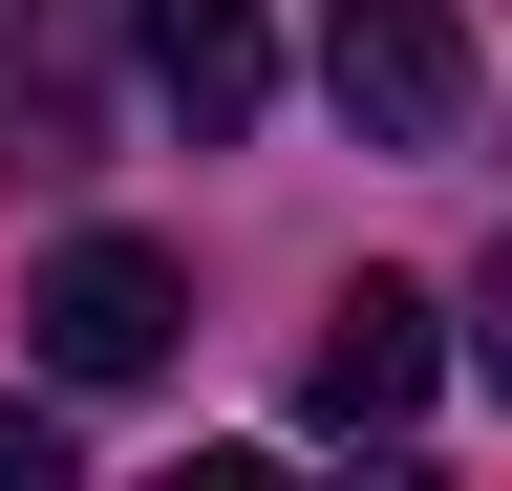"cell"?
Segmentation results:
<instances>
[{"label": "cell", "mask_w": 512, "mask_h": 491, "mask_svg": "<svg viewBox=\"0 0 512 491\" xmlns=\"http://www.w3.org/2000/svg\"><path fill=\"white\" fill-rule=\"evenodd\" d=\"M320 86L363 150H448L470 129V22L448 0H320Z\"/></svg>", "instance_id": "1"}, {"label": "cell", "mask_w": 512, "mask_h": 491, "mask_svg": "<svg viewBox=\"0 0 512 491\" xmlns=\"http://www.w3.org/2000/svg\"><path fill=\"white\" fill-rule=\"evenodd\" d=\"M22 321H43V363H64V385H150V363H171V321H192V278L150 257V235H64Z\"/></svg>", "instance_id": "2"}, {"label": "cell", "mask_w": 512, "mask_h": 491, "mask_svg": "<svg viewBox=\"0 0 512 491\" xmlns=\"http://www.w3.org/2000/svg\"><path fill=\"white\" fill-rule=\"evenodd\" d=\"M427 385H448V321H427L406 278H342V299H320L299 427H342V449H384V427H427Z\"/></svg>", "instance_id": "3"}, {"label": "cell", "mask_w": 512, "mask_h": 491, "mask_svg": "<svg viewBox=\"0 0 512 491\" xmlns=\"http://www.w3.org/2000/svg\"><path fill=\"white\" fill-rule=\"evenodd\" d=\"M128 43H150V86L192 107V150H235L256 107H278V22H256V0H150Z\"/></svg>", "instance_id": "4"}, {"label": "cell", "mask_w": 512, "mask_h": 491, "mask_svg": "<svg viewBox=\"0 0 512 491\" xmlns=\"http://www.w3.org/2000/svg\"><path fill=\"white\" fill-rule=\"evenodd\" d=\"M0 171H86V43H64V0H0Z\"/></svg>", "instance_id": "5"}, {"label": "cell", "mask_w": 512, "mask_h": 491, "mask_svg": "<svg viewBox=\"0 0 512 491\" xmlns=\"http://www.w3.org/2000/svg\"><path fill=\"white\" fill-rule=\"evenodd\" d=\"M0 491H64V406H0Z\"/></svg>", "instance_id": "6"}, {"label": "cell", "mask_w": 512, "mask_h": 491, "mask_svg": "<svg viewBox=\"0 0 512 491\" xmlns=\"http://www.w3.org/2000/svg\"><path fill=\"white\" fill-rule=\"evenodd\" d=\"M470 363H491V406H512V257L470 278Z\"/></svg>", "instance_id": "7"}]
</instances>
